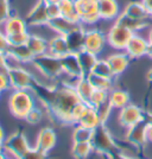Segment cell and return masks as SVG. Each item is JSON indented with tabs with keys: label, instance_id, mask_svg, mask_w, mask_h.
<instances>
[{
	"label": "cell",
	"instance_id": "obj_53",
	"mask_svg": "<svg viewBox=\"0 0 152 159\" xmlns=\"http://www.w3.org/2000/svg\"><path fill=\"white\" fill-rule=\"evenodd\" d=\"M46 2H53V4H58L61 0H45Z\"/></svg>",
	"mask_w": 152,
	"mask_h": 159
},
{
	"label": "cell",
	"instance_id": "obj_6",
	"mask_svg": "<svg viewBox=\"0 0 152 159\" xmlns=\"http://www.w3.org/2000/svg\"><path fill=\"white\" fill-rule=\"evenodd\" d=\"M75 11L81 18V24H95L100 20L98 0H75Z\"/></svg>",
	"mask_w": 152,
	"mask_h": 159
},
{
	"label": "cell",
	"instance_id": "obj_4",
	"mask_svg": "<svg viewBox=\"0 0 152 159\" xmlns=\"http://www.w3.org/2000/svg\"><path fill=\"white\" fill-rule=\"evenodd\" d=\"M32 62L46 77L53 80V81H57L61 77V75L63 74L61 58L53 56L50 53L46 52L39 55V56H36Z\"/></svg>",
	"mask_w": 152,
	"mask_h": 159
},
{
	"label": "cell",
	"instance_id": "obj_42",
	"mask_svg": "<svg viewBox=\"0 0 152 159\" xmlns=\"http://www.w3.org/2000/svg\"><path fill=\"white\" fill-rule=\"evenodd\" d=\"M48 154H44L40 152L39 150H37L36 147H31L26 153H24L20 159H46Z\"/></svg>",
	"mask_w": 152,
	"mask_h": 159
},
{
	"label": "cell",
	"instance_id": "obj_23",
	"mask_svg": "<svg viewBox=\"0 0 152 159\" xmlns=\"http://www.w3.org/2000/svg\"><path fill=\"white\" fill-rule=\"evenodd\" d=\"M77 57H79L80 66H81V70H82V75L83 76H88L92 73L93 68L95 66V63L98 62L99 57L98 55L87 51V50H81L80 52H77Z\"/></svg>",
	"mask_w": 152,
	"mask_h": 159
},
{
	"label": "cell",
	"instance_id": "obj_31",
	"mask_svg": "<svg viewBox=\"0 0 152 159\" xmlns=\"http://www.w3.org/2000/svg\"><path fill=\"white\" fill-rule=\"evenodd\" d=\"M93 132H94V129H90V128H87L82 125L76 124V126L74 127L73 134H71L73 143H88V141L90 143Z\"/></svg>",
	"mask_w": 152,
	"mask_h": 159
},
{
	"label": "cell",
	"instance_id": "obj_38",
	"mask_svg": "<svg viewBox=\"0 0 152 159\" xmlns=\"http://www.w3.org/2000/svg\"><path fill=\"white\" fill-rule=\"evenodd\" d=\"M96 111H98V114H99L100 116V120H101V122L104 124V125H106V121L109 119V115H111V112L113 111L112 106L109 105V101L107 100L105 103H102L101 106H99L96 108Z\"/></svg>",
	"mask_w": 152,
	"mask_h": 159
},
{
	"label": "cell",
	"instance_id": "obj_12",
	"mask_svg": "<svg viewBox=\"0 0 152 159\" xmlns=\"http://www.w3.org/2000/svg\"><path fill=\"white\" fill-rule=\"evenodd\" d=\"M26 23L30 26H42L48 25L49 17L46 13V1L45 0H38V2L31 8L26 17Z\"/></svg>",
	"mask_w": 152,
	"mask_h": 159
},
{
	"label": "cell",
	"instance_id": "obj_22",
	"mask_svg": "<svg viewBox=\"0 0 152 159\" xmlns=\"http://www.w3.org/2000/svg\"><path fill=\"white\" fill-rule=\"evenodd\" d=\"M80 25L81 24L73 23L71 20H69L64 16H60L58 18H55L48 23V26L53 29V31H55L57 34H63V36H66L67 33H69L71 30H74L75 27L80 26Z\"/></svg>",
	"mask_w": 152,
	"mask_h": 159
},
{
	"label": "cell",
	"instance_id": "obj_19",
	"mask_svg": "<svg viewBox=\"0 0 152 159\" xmlns=\"http://www.w3.org/2000/svg\"><path fill=\"white\" fill-rule=\"evenodd\" d=\"M99 2L100 19L112 20L117 19L120 14L119 4L117 0H98Z\"/></svg>",
	"mask_w": 152,
	"mask_h": 159
},
{
	"label": "cell",
	"instance_id": "obj_49",
	"mask_svg": "<svg viewBox=\"0 0 152 159\" xmlns=\"http://www.w3.org/2000/svg\"><path fill=\"white\" fill-rule=\"evenodd\" d=\"M6 139V135H5V131H4V128L0 126V143H4Z\"/></svg>",
	"mask_w": 152,
	"mask_h": 159
},
{
	"label": "cell",
	"instance_id": "obj_32",
	"mask_svg": "<svg viewBox=\"0 0 152 159\" xmlns=\"http://www.w3.org/2000/svg\"><path fill=\"white\" fill-rule=\"evenodd\" d=\"M94 151L92 143H73L71 146V154L76 159H86Z\"/></svg>",
	"mask_w": 152,
	"mask_h": 159
},
{
	"label": "cell",
	"instance_id": "obj_8",
	"mask_svg": "<svg viewBox=\"0 0 152 159\" xmlns=\"http://www.w3.org/2000/svg\"><path fill=\"white\" fill-rule=\"evenodd\" d=\"M8 77L12 89H33L36 81L32 75L27 71L24 66H16L8 69Z\"/></svg>",
	"mask_w": 152,
	"mask_h": 159
},
{
	"label": "cell",
	"instance_id": "obj_3",
	"mask_svg": "<svg viewBox=\"0 0 152 159\" xmlns=\"http://www.w3.org/2000/svg\"><path fill=\"white\" fill-rule=\"evenodd\" d=\"M90 143H92L94 151L102 153V154L111 156L117 151H119V145L117 144L112 133L109 132V129L104 124L94 129Z\"/></svg>",
	"mask_w": 152,
	"mask_h": 159
},
{
	"label": "cell",
	"instance_id": "obj_33",
	"mask_svg": "<svg viewBox=\"0 0 152 159\" xmlns=\"http://www.w3.org/2000/svg\"><path fill=\"white\" fill-rule=\"evenodd\" d=\"M90 74L102 76V77H107V79H114L115 77L106 58H99L98 62L95 63V66H94Z\"/></svg>",
	"mask_w": 152,
	"mask_h": 159
},
{
	"label": "cell",
	"instance_id": "obj_7",
	"mask_svg": "<svg viewBox=\"0 0 152 159\" xmlns=\"http://www.w3.org/2000/svg\"><path fill=\"white\" fill-rule=\"evenodd\" d=\"M134 32H132L131 30L126 29L118 23H114L106 34L107 44L117 50H125L126 45L128 44Z\"/></svg>",
	"mask_w": 152,
	"mask_h": 159
},
{
	"label": "cell",
	"instance_id": "obj_14",
	"mask_svg": "<svg viewBox=\"0 0 152 159\" xmlns=\"http://www.w3.org/2000/svg\"><path fill=\"white\" fill-rule=\"evenodd\" d=\"M56 141H57V137H56L55 131L50 127H45V128L40 129L38 133L35 147L44 154H48L55 147Z\"/></svg>",
	"mask_w": 152,
	"mask_h": 159
},
{
	"label": "cell",
	"instance_id": "obj_18",
	"mask_svg": "<svg viewBox=\"0 0 152 159\" xmlns=\"http://www.w3.org/2000/svg\"><path fill=\"white\" fill-rule=\"evenodd\" d=\"M69 52H70V50H69L68 43H67L66 36L56 34L48 40V53L61 58Z\"/></svg>",
	"mask_w": 152,
	"mask_h": 159
},
{
	"label": "cell",
	"instance_id": "obj_2",
	"mask_svg": "<svg viewBox=\"0 0 152 159\" xmlns=\"http://www.w3.org/2000/svg\"><path fill=\"white\" fill-rule=\"evenodd\" d=\"M8 107L17 119H25L36 107L31 89H14L8 99Z\"/></svg>",
	"mask_w": 152,
	"mask_h": 159
},
{
	"label": "cell",
	"instance_id": "obj_13",
	"mask_svg": "<svg viewBox=\"0 0 152 159\" xmlns=\"http://www.w3.org/2000/svg\"><path fill=\"white\" fill-rule=\"evenodd\" d=\"M149 45H150V43L147 42V39L143 38L140 34L134 33L132 36V38L128 42V44L126 45L124 51L131 58H140V57L147 55Z\"/></svg>",
	"mask_w": 152,
	"mask_h": 159
},
{
	"label": "cell",
	"instance_id": "obj_35",
	"mask_svg": "<svg viewBox=\"0 0 152 159\" xmlns=\"http://www.w3.org/2000/svg\"><path fill=\"white\" fill-rule=\"evenodd\" d=\"M107 100H108V92H104V90H98V89H95L92 95V98L89 100V102H88V105L98 108V107L101 106L102 103H105Z\"/></svg>",
	"mask_w": 152,
	"mask_h": 159
},
{
	"label": "cell",
	"instance_id": "obj_51",
	"mask_svg": "<svg viewBox=\"0 0 152 159\" xmlns=\"http://www.w3.org/2000/svg\"><path fill=\"white\" fill-rule=\"evenodd\" d=\"M147 56L152 58V44H150V45H149V50H147Z\"/></svg>",
	"mask_w": 152,
	"mask_h": 159
},
{
	"label": "cell",
	"instance_id": "obj_20",
	"mask_svg": "<svg viewBox=\"0 0 152 159\" xmlns=\"http://www.w3.org/2000/svg\"><path fill=\"white\" fill-rule=\"evenodd\" d=\"M27 23L25 19H23L19 16H10L5 23L1 25V29L4 32L6 33L7 36L8 34H13V33H18V32H24V31H27Z\"/></svg>",
	"mask_w": 152,
	"mask_h": 159
},
{
	"label": "cell",
	"instance_id": "obj_41",
	"mask_svg": "<svg viewBox=\"0 0 152 159\" xmlns=\"http://www.w3.org/2000/svg\"><path fill=\"white\" fill-rule=\"evenodd\" d=\"M46 13L49 17V21L62 16L58 4H53V2H46Z\"/></svg>",
	"mask_w": 152,
	"mask_h": 159
},
{
	"label": "cell",
	"instance_id": "obj_26",
	"mask_svg": "<svg viewBox=\"0 0 152 159\" xmlns=\"http://www.w3.org/2000/svg\"><path fill=\"white\" fill-rule=\"evenodd\" d=\"M115 23H118L120 25L125 26L126 29L131 30V31L134 33L140 31V30H143V29H145V27L149 25V21H147V20L133 19L131 17L126 16L124 12H121V13L118 16V18L115 19Z\"/></svg>",
	"mask_w": 152,
	"mask_h": 159
},
{
	"label": "cell",
	"instance_id": "obj_40",
	"mask_svg": "<svg viewBox=\"0 0 152 159\" xmlns=\"http://www.w3.org/2000/svg\"><path fill=\"white\" fill-rule=\"evenodd\" d=\"M11 16V7L8 0H0V26L5 23V20Z\"/></svg>",
	"mask_w": 152,
	"mask_h": 159
},
{
	"label": "cell",
	"instance_id": "obj_30",
	"mask_svg": "<svg viewBox=\"0 0 152 159\" xmlns=\"http://www.w3.org/2000/svg\"><path fill=\"white\" fill-rule=\"evenodd\" d=\"M87 77L90 81L94 89L104 90V92H108V93L113 89V80L114 79H107V77L98 76V75H94V74H89Z\"/></svg>",
	"mask_w": 152,
	"mask_h": 159
},
{
	"label": "cell",
	"instance_id": "obj_28",
	"mask_svg": "<svg viewBox=\"0 0 152 159\" xmlns=\"http://www.w3.org/2000/svg\"><path fill=\"white\" fill-rule=\"evenodd\" d=\"M74 88H75V92L79 95L80 100L83 101V102H86V103L89 102V100H90L93 93H94V90H95L94 87L92 86V83H90V81L88 80L87 76L80 77L79 81H77V83H76V86L74 87Z\"/></svg>",
	"mask_w": 152,
	"mask_h": 159
},
{
	"label": "cell",
	"instance_id": "obj_45",
	"mask_svg": "<svg viewBox=\"0 0 152 159\" xmlns=\"http://www.w3.org/2000/svg\"><path fill=\"white\" fill-rule=\"evenodd\" d=\"M146 138H147V143L152 144V125H147L146 127Z\"/></svg>",
	"mask_w": 152,
	"mask_h": 159
},
{
	"label": "cell",
	"instance_id": "obj_55",
	"mask_svg": "<svg viewBox=\"0 0 152 159\" xmlns=\"http://www.w3.org/2000/svg\"><path fill=\"white\" fill-rule=\"evenodd\" d=\"M4 151V143H0V152Z\"/></svg>",
	"mask_w": 152,
	"mask_h": 159
},
{
	"label": "cell",
	"instance_id": "obj_52",
	"mask_svg": "<svg viewBox=\"0 0 152 159\" xmlns=\"http://www.w3.org/2000/svg\"><path fill=\"white\" fill-rule=\"evenodd\" d=\"M147 80L152 83V69L151 70H149V73H147Z\"/></svg>",
	"mask_w": 152,
	"mask_h": 159
},
{
	"label": "cell",
	"instance_id": "obj_48",
	"mask_svg": "<svg viewBox=\"0 0 152 159\" xmlns=\"http://www.w3.org/2000/svg\"><path fill=\"white\" fill-rule=\"evenodd\" d=\"M144 120L147 125H152V113H145Z\"/></svg>",
	"mask_w": 152,
	"mask_h": 159
},
{
	"label": "cell",
	"instance_id": "obj_57",
	"mask_svg": "<svg viewBox=\"0 0 152 159\" xmlns=\"http://www.w3.org/2000/svg\"><path fill=\"white\" fill-rule=\"evenodd\" d=\"M0 94H1V92H0Z\"/></svg>",
	"mask_w": 152,
	"mask_h": 159
},
{
	"label": "cell",
	"instance_id": "obj_29",
	"mask_svg": "<svg viewBox=\"0 0 152 159\" xmlns=\"http://www.w3.org/2000/svg\"><path fill=\"white\" fill-rule=\"evenodd\" d=\"M8 55H11L12 57H14L16 60H18L21 63H27V62H31L33 61V55L31 52V50L29 49L26 44H21V45H11L8 51Z\"/></svg>",
	"mask_w": 152,
	"mask_h": 159
},
{
	"label": "cell",
	"instance_id": "obj_25",
	"mask_svg": "<svg viewBox=\"0 0 152 159\" xmlns=\"http://www.w3.org/2000/svg\"><path fill=\"white\" fill-rule=\"evenodd\" d=\"M77 124L87 127V128H90V129H95L96 127H99L100 125H102L96 108H95V107H92L90 105H88L86 112L83 113V115L81 116V119L79 120Z\"/></svg>",
	"mask_w": 152,
	"mask_h": 159
},
{
	"label": "cell",
	"instance_id": "obj_17",
	"mask_svg": "<svg viewBox=\"0 0 152 159\" xmlns=\"http://www.w3.org/2000/svg\"><path fill=\"white\" fill-rule=\"evenodd\" d=\"M108 64L112 69L114 76H119L122 73H125L126 69L128 68V64L131 62V57L124 51V52H117L109 55L106 58Z\"/></svg>",
	"mask_w": 152,
	"mask_h": 159
},
{
	"label": "cell",
	"instance_id": "obj_36",
	"mask_svg": "<svg viewBox=\"0 0 152 159\" xmlns=\"http://www.w3.org/2000/svg\"><path fill=\"white\" fill-rule=\"evenodd\" d=\"M29 36H30V33L27 32V31H24V32L8 34L7 37H8L10 45H21V44H26L27 39H29Z\"/></svg>",
	"mask_w": 152,
	"mask_h": 159
},
{
	"label": "cell",
	"instance_id": "obj_10",
	"mask_svg": "<svg viewBox=\"0 0 152 159\" xmlns=\"http://www.w3.org/2000/svg\"><path fill=\"white\" fill-rule=\"evenodd\" d=\"M146 127L147 124L145 120L136 124L134 126L130 127L126 129L125 139L128 144L136 146V147H144L147 144V138H146Z\"/></svg>",
	"mask_w": 152,
	"mask_h": 159
},
{
	"label": "cell",
	"instance_id": "obj_21",
	"mask_svg": "<svg viewBox=\"0 0 152 159\" xmlns=\"http://www.w3.org/2000/svg\"><path fill=\"white\" fill-rule=\"evenodd\" d=\"M122 12L126 16L133 18V19L149 20V18L151 17L143 1H131V2H128Z\"/></svg>",
	"mask_w": 152,
	"mask_h": 159
},
{
	"label": "cell",
	"instance_id": "obj_5",
	"mask_svg": "<svg viewBox=\"0 0 152 159\" xmlns=\"http://www.w3.org/2000/svg\"><path fill=\"white\" fill-rule=\"evenodd\" d=\"M31 148L25 135L20 132H16L7 137L4 141V152L7 157L13 159H20L24 153Z\"/></svg>",
	"mask_w": 152,
	"mask_h": 159
},
{
	"label": "cell",
	"instance_id": "obj_1",
	"mask_svg": "<svg viewBox=\"0 0 152 159\" xmlns=\"http://www.w3.org/2000/svg\"><path fill=\"white\" fill-rule=\"evenodd\" d=\"M43 87L44 93L42 95V99L45 102V105L51 112L61 120L62 122L71 124L70 119V111L77 102H80L79 95L75 92V88L61 83L53 88Z\"/></svg>",
	"mask_w": 152,
	"mask_h": 159
},
{
	"label": "cell",
	"instance_id": "obj_44",
	"mask_svg": "<svg viewBox=\"0 0 152 159\" xmlns=\"http://www.w3.org/2000/svg\"><path fill=\"white\" fill-rule=\"evenodd\" d=\"M109 159H139V158H136V157L125 154V153L120 152V151H117L115 153H113V154L109 156Z\"/></svg>",
	"mask_w": 152,
	"mask_h": 159
},
{
	"label": "cell",
	"instance_id": "obj_43",
	"mask_svg": "<svg viewBox=\"0 0 152 159\" xmlns=\"http://www.w3.org/2000/svg\"><path fill=\"white\" fill-rule=\"evenodd\" d=\"M10 42H8V37L7 34L2 30H0V52L7 53L8 49H10Z\"/></svg>",
	"mask_w": 152,
	"mask_h": 159
},
{
	"label": "cell",
	"instance_id": "obj_34",
	"mask_svg": "<svg viewBox=\"0 0 152 159\" xmlns=\"http://www.w3.org/2000/svg\"><path fill=\"white\" fill-rule=\"evenodd\" d=\"M87 107H88V103L83 102V101H80L77 102L75 106L71 108L70 111V119H71V124H77L79 120L81 119V116L83 115V113L86 112Z\"/></svg>",
	"mask_w": 152,
	"mask_h": 159
},
{
	"label": "cell",
	"instance_id": "obj_37",
	"mask_svg": "<svg viewBox=\"0 0 152 159\" xmlns=\"http://www.w3.org/2000/svg\"><path fill=\"white\" fill-rule=\"evenodd\" d=\"M8 89H12L8 77V69L7 66H0V92H5Z\"/></svg>",
	"mask_w": 152,
	"mask_h": 159
},
{
	"label": "cell",
	"instance_id": "obj_27",
	"mask_svg": "<svg viewBox=\"0 0 152 159\" xmlns=\"http://www.w3.org/2000/svg\"><path fill=\"white\" fill-rule=\"evenodd\" d=\"M26 45L31 50L33 57L48 52V40L39 34H30Z\"/></svg>",
	"mask_w": 152,
	"mask_h": 159
},
{
	"label": "cell",
	"instance_id": "obj_46",
	"mask_svg": "<svg viewBox=\"0 0 152 159\" xmlns=\"http://www.w3.org/2000/svg\"><path fill=\"white\" fill-rule=\"evenodd\" d=\"M141 1L144 2V5H145L146 8H147L149 13H150V16L152 17V0H141Z\"/></svg>",
	"mask_w": 152,
	"mask_h": 159
},
{
	"label": "cell",
	"instance_id": "obj_9",
	"mask_svg": "<svg viewBox=\"0 0 152 159\" xmlns=\"http://www.w3.org/2000/svg\"><path fill=\"white\" fill-rule=\"evenodd\" d=\"M144 116H145V112L140 107L128 103L127 106L121 108L119 111L118 121H119V124L121 126L127 129L130 127L134 126L136 124L143 121Z\"/></svg>",
	"mask_w": 152,
	"mask_h": 159
},
{
	"label": "cell",
	"instance_id": "obj_24",
	"mask_svg": "<svg viewBox=\"0 0 152 159\" xmlns=\"http://www.w3.org/2000/svg\"><path fill=\"white\" fill-rule=\"evenodd\" d=\"M108 101L113 109L120 111L130 103V94L122 89H114L108 93Z\"/></svg>",
	"mask_w": 152,
	"mask_h": 159
},
{
	"label": "cell",
	"instance_id": "obj_54",
	"mask_svg": "<svg viewBox=\"0 0 152 159\" xmlns=\"http://www.w3.org/2000/svg\"><path fill=\"white\" fill-rule=\"evenodd\" d=\"M5 157H6V154H5L4 151H2V152H0V159H5Z\"/></svg>",
	"mask_w": 152,
	"mask_h": 159
},
{
	"label": "cell",
	"instance_id": "obj_47",
	"mask_svg": "<svg viewBox=\"0 0 152 159\" xmlns=\"http://www.w3.org/2000/svg\"><path fill=\"white\" fill-rule=\"evenodd\" d=\"M0 66H6V53L0 52Z\"/></svg>",
	"mask_w": 152,
	"mask_h": 159
},
{
	"label": "cell",
	"instance_id": "obj_50",
	"mask_svg": "<svg viewBox=\"0 0 152 159\" xmlns=\"http://www.w3.org/2000/svg\"><path fill=\"white\" fill-rule=\"evenodd\" d=\"M147 42L150 43V44H152V27L150 29V31H149V33H147Z\"/></svg>",
	"mask_w": 152,
	"mask_h": 159
},
{
	"label": "cell",
	"instance_id": "obj_15",
	"mask_svg": "<svg viewBox=\"0 0 152 159\" xmlns=\"http://www.w3.org/2000/svg\"><path fill=\"white\" fill-rule=\"evenodd\" d=\"M85 38H86V30L82 27V24L80 26L75 27L69 33L66 34V39L70 52L77 53L81 50L85 49Z\"/></svg>",
	"mask_w": 152,
	"mask_h": 159
},
{
	"label": "cell",
	"instance_id": "obj_16",
	"mask_svg": "<svg viewBox=\"0 0 152 159\" xmlns=\"http://www.w3.org/2000/svg\"><path fill=\"white\" fill-rule=\"evenodd\" d=\"M61 64H62V70L66 75H69L71 77H82V70L80 66L77 53L69 52L61 57Z\"/></svg>",
	"mask_w": 152,
	"mask_h": 159
},
{
	"label": "cell",
	"instance_id": "obj_39",
	"mask_svg": "<svg viewBox=\"0 0 152 159\" xmlns=\"http://www.w3.org/2000/svg\"><path fill=\"white\" fill-rule=\"evenodd\" d=\"M24 120H26L27 122L31 124V125H37L43 120V112L40 111L39 108L35 107L32 111H30V113L27 114L26 118Z\"/></svg>",
	"mask_w": 152,
	"mask_h": 159
},
{
	"label": "cell",
	"instance_id": "obj_11",
	"mask_svg": "<svg viewBox=\"0 0 152 159\" xmlns=\"http://www.w3.org/2000/svg\"><path fill=\"white\" fill-rule=\"evenodd\" d=\"M107 44V37L105 33L99 30H88L86 31L85 38V50L99 55L102 52L104 48Z\"/></svg>",
	"mask_w": 152,
	"mask_h": 159
},
{
	"label": "cell",
	"instance_id": "obj_56",
	"mask_svg": "<svg viewBox=\"0 0 152 159\" xmlns=\"http://www.w3.org/2000/svg\"><path fill=\"white\" fill-rule=\"evenodd\" d=\"M5 159H13V158H11V157H7V156H6V157H5Z\"/></svg>",
	"mask_w": 152,
	"mask_h": 159
}]
</instances>
